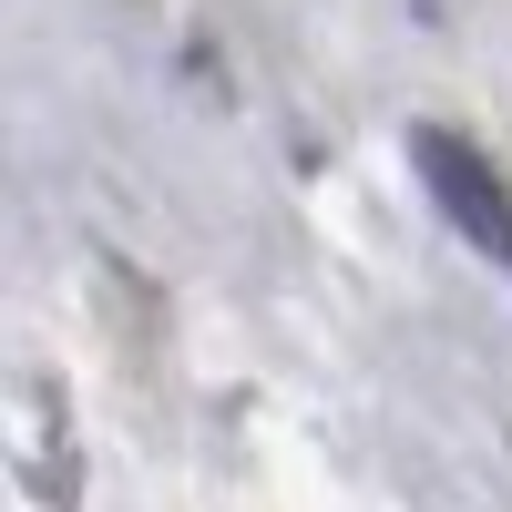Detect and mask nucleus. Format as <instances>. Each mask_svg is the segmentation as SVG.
Instances as JSON below:
<instances>
[{
    "label": "nucleus",
    "mask_w": 512,
    "mask_h": 512,
    "mask_svg": "<svg viewBox=\"0 0 512 512\" xmlns=\"http://www.w3.org/2000/svg\"><path fill=\"white\" fill-rule=\"evenodd\" d=\"M410 164L431 185V205L451 216V236L472 256H492V277H512V185H502V164L482 144H461L451 123H410Z\"/></svg>",
    "instance_id": "obj_1"
}]
</instances>
